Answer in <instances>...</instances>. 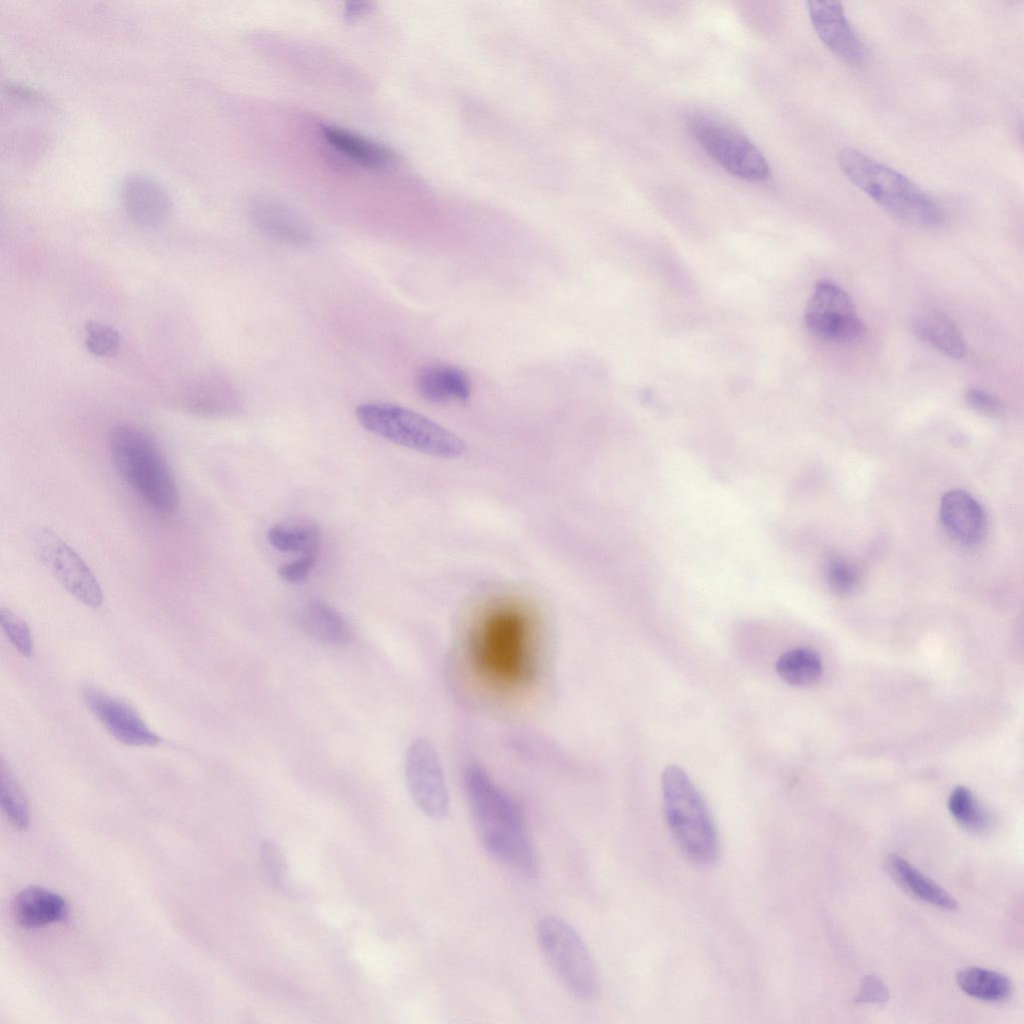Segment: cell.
<instances>
[{"label":"cell","instance_id":"obj_1","mask_svg":"<svg viewBox=\"0 0 1024 1024\" xmlns=\"http://www.w3.org/2000/svg\"><path fill=\"white\" fill-rule=\"evenodd\" d=\"M465 790L485 850L521 874L535 876L537 858L519 805L478 765L466 770Z\"/></svg>","mask_w":1024,"mask_h":1024},{"label":"cell","instance_id":"obj_2","mask_svg":"<svg viewBox=\"0 0 1024 1024\" xmlns=\"http://www.w3.org/2000/svg\"><path fill=\"white\" fill-rule=\"evenodd\" d=\"M845 175L895 219L919 228L944 223L941 206L918 185L897 170L850 147L838 153Z\"/></svg>","mask_w":1024,"mask_h":1024},{"label":"cell","instance_id":"obj_3","mask_svg":"<svg viewBox=\"0 0 1024 1024\" xmlns=\"http://www.w3.org/2000/svg\"><path fill=\"white\" fill-rule=\"evenodd\" d=\"M109 450L120 476L150 507L161 513L177 509L174 477L147 433L130 425L116 426L109 435Z\"/></svg>","mask_w":1024,"mask_h":1024},{"label":"cell","instance_id":"obj_4","mask_svg":"<svg viewBox=\"0 0 1024 1024\" xmlns=\"http://www.w3.org/2000/svg\"><path fill=\"white\" fill-rule=\"evenodd\" d=\"M661 785L665 817L678 846L696 864H713L720 849L717 831L689 776L681 767L668 765Z\"/></svg>","mask_w":1024,"mask_h":1024},{"label":"cell","instance_id":"obj_5","mask_svg":"<svg viewBox=\"0 0 1024 1024\" xmlns=\"http://www.w3.org/2000/svg\"><path fill=\"white\" fill-rule=\"evenodd\" d=\"M355 415L371 433L430 456L457 458L467 449L465 442L451 431L400 405L367 402L356 408Z\"/></svg>","mask_w":1024,"mask_h":1024},{"label":"cell","instance_id":"obj_6","mask_svg":"<svg viewBox=\"0 0 1024 1024\" xmlns=\"http://www.w3.org/2000/svg\"><path fill=\"white\" fill-rule=\"evenodd\" d=\"M541 951L563 985L577 999L594 998L598 977L592 956L577 931L564 920L545 916L537 924Z\"/></svg>","mask_w":1024,"mask_h":1024},{"label":"cell","instance_id":"obj_7","mask_svg":"<svg viewBox=\"0 0 1024 1024\" xmlns=\"http://www.w3.org/2000/svg\"><path fill=\"white\" fill-rule=\"evenodd\" d=\"M690 133L705 152L732 175L749 181H763L770 175L769 164L758 147L723 118L695 112L687 120Z\"/></svg>","mask_w":1024,"mask_h":1024},{"label":"cell","instance_id":"obj_8","mask_svg":"<svg viewBox=\"0 0 1024 1024\" xmlns=\"http://www.w3.org/2000/svg\"><path fill=\"white\" fill-rule=\"evenodd\" d=\"M526 624L517 611L501 609L485 621L478 638L479 659L495 677L514 681L526 666Z\"/></svg>","mask_w":1024,"mask_h":1024},{"label":"cell","instance_id":"obj_9","mask_svg":"<svg viewBox=\"0 0 1024 1024\" xmlns=\"http://www.w3.org/2000/svg\"><path fill=\"white\" fill-rule=\"evenodd\" d=\"M35 553L59 583L82 604L98 608L103 592L98 580L77 552L47 528L32 533Z\"/></svg>","mask_w":1024,"mask_h":1024},{"label":"cell","instance_id":"obj_10","mask_svg":"<svg viewBox=\"0 0 1024 1024\" xmlns=\"http://www.w3.org/2000/svg\"><path fill=\"white\" fill-rule=\"evenodd\" d=\"M804 321L814 335L824 340L850 342L861 338L865 331L851 297L830 280L816 283Z\"/></svg>","mask_w":1024,"mask_h":1024},{"label":"cell","instance_id":"obj_11","mask_svg":"<svg viewBox=\"0 0 1024 1024\" xmlns=\"http://www.w3.org/2000/svg\"><path fill=\"white\" fill-rule=\"evenodd\" d=\"M405 776L417 807L430 818H444L449 809L447 786L438 754L428 740L416 738L410 743Z\"/></svg>","mask_w":1024,"mask_h":1024},{"label":"cell","instance_id":"obj_12","mask_svg":"<svg viewBox=\"0 0 1024 1024\" xmlns=\"http://www.w3.org/2000/svg\"><path fill=\"white\" fill-rule=\"evenodd\" d=\"M807 11L818 37L830 51L851 65L865 61L867 48L849 23L841 2L811 0Z\"/></svg>","mask_w":1024,"mask_h":1024},{"label":"cell","instance_id":"obj_13","mask_svg":"<svg viewBox=\"0 0 1024 1024\" xmlns=\"http://www.w3.org/2000/svg\"><path fill=\"white\" fill-rule=\"evenodd\" d=\"M84 700L106 730L131 746H156L160 738L148 728L134 708L96 689L88 688Z\"/></svg>","mask_w":1024,"mask_h":1024},{"label":"cell","instance_id":"obj_14","mask_svg":"<svg viewBox=\"0 0 1024 1024\" xmlns=\"http://www.w3.org/2000/svg\"><path fill=\"white\" fill-rule=\"evenodd\" d=\"M249 217L260 233L280 243L304 246L313 240V230L307 219L276 199H254L249 206Z\"/></svg>","mask_w":1024,"mask_h":1024},{"label":"cell","instance_id":"obj_15","mask_svg":"<svg viewBox=\"0 0 1024 1024\" xmlns=\"http://www.w3.org/2000/svg\"><path fill=\"white\" fill-rule=\"evenodd\" d=\"M940 521L946 533L964 547H975L985 536L987 520L980 503L960 489L945 493L940 503Z\"/></svg>","mask_w":1024,"mask_h":1024},{"label":"cell","instance_id":"obj_16","mask_svg":"<svg viewBox=\"0 0 1024 1024\" xmlns=\"http://www.w3.org/2000/svg\"><path fill=\"white\" fill-rule=\"evenodd\" d=\"M122 199L128 217L141 227L161 225L171 209L167 191L160 183L144 175H133L126 179Z\"/></svg>","mask_w":1024,"mask_h":1024},{"label":"cell","instance_id":"obj_17","mask_svg":"<svg viewBox=\"0 0 1024 1024\" xmlns=\"http://www.w3.org/2000/svg\"><path fill=\"white\" fill-rule=\"evenodd\" d=\"M12 914L21 927L31 929L67 919L69 907L58 893L40 886H29L14 896Z\"/></svg>","mask_w":1024,"mask_h":1024},{"label":"cell","instance_id":"obj_18","mask_svg":"<svg viewBox=\"0 0 1024 1024\" xmlns=\"http://www.w3.org/2000/svg\"><path fill=\"white\" fill-rule=\"evenodd\" d=\"M416 390L425 400L433 403L465 401L471 394V382L460 368L447 364L423 367L415 379Z\"/></svg>","mask_w":1024,"mask_h":1024},{"label":"cell","instance_id":"obj_19","mask_svg":"<svg viewBox=\"0 0 1024 1024\" xmlns=\"http://www.w3.org/2000/svg\"><path fill=\"white\" fill-rule=\"evenodd\" d=\"M321 133L338 153L365 169H382L394 159L392 151L384 145L341 127L322 125Z\"/></svg>","mask_w":1024,"mask_h":1024},{"label":"cell","instance_id":"obj_20","mask_svg":"<svg viewBox=\"0 0 1024 1024\" xmlns=\"http://www.w3.org/2000/svg\"><path fill=\"white\" fill-rule=\"evenodd\" d=\"M300 628L314 640L327 645H345L352 639L346 619L328 603L314 599L304 604L297 614Z\"/></svg>","mask_w":1024,"mask_h":1024},{"label":"cell","instance_id":"obj_21","mask_svg":"<svg viewBox=\"0 0 1024 1024\" xmlns=\"http://www.w3.org/2000/svg\"><path fill=\"white\" fill-rule=\"evenodd\" d=\"M887 867L892 877L910 894L944 910H955V899L937 883L923 875L899 855H890Z\"/></svg>","mask_w":1024,"mask_h":1024},{"label":"cell","instance_id":"obj_22","mask_svg":"<svg viewBox=\"0 0 1024 1024\" xmlns=\"http://www.w3.org/2000/svg\"><path fill=\"white\" fill-rule=\"evenodd\" d=\"M267 540L281 552L318 555L321 533L312 520L297 518L273 525L267 532Z\"/></svg>","mask_w":1024,"mask_h":1024},{"label":"cell","instance_id":"obj_23","mask_svg":"<svg viewBox=\"0 0 1024 1024\" xmlns=\"http://www.w3.org/2000/svg\"><path fill=\"white\" fill-rule=\"evenodd\" d=\"M915 334L943 354L960 359L966 354V344L958 328L939 312H926L913 324Z\"/></svg>","mask_w":1024,"mask_h":1024},{"label":"cell","instance_id":"obj_24","mask_svg":"<svg viewBox=\"0 0 1024 1024\" xmlns=\"http://www.w3.org/2000/svg\"><path fill=\"white\" fill-rule=\"evenodd\" d=\"M187 405L198 414L225 415L237 409L238 397L226 380L212 376L196 383Z\"/></svg>","mask_w":1024,"mask_h":1024},{"label":"cell","instance_id":"obj_25","mask_svg":"<svg viewBox=\"0 0 1024 1024\" xmlns=\"http://www.w3.org/2000/svg\"><path fill=\"white\" fill-rule=\"evenodd\" d=\"M956 981L966 994L987 1002L1002 1001L1012 991V983L1006 975L980 967L959 971Z\"/></svg>","mask_w":1024,"mask_h":1024},{"label":"cell","instance_id":"obj_26","mask_svg":"<svg viewBox=\"0 0 1024 1024\" xmlns=\"http://www.w3.org/2000/svg\"><path fill=\"white\" fill-rule=\"evenodd\" d=\"M819 655L808 648H794L784 652L776 661L778 676L793 686H809L818 681L822 674Z\"/></svg>","mask_w":1024,"mask_h":1024},{"label":"cell","instance_id":"obj_27","mask_svg":"<svg viewBox=\"0 0 1024 1024\" xmlns=\"http://www.w3.org/2000/svg\"><path fill=\"white\" fill-rule=\"evenodd\" d=\"M948 809L956 822L970 832L982 833L991 826L990 814L966 787L959 786L951 792Z\"/></svg>","mask_w":1024,"mask_h":1024},{"label":"cell","instance_id":"obj_28","mask_svg":"<svg viewBox=\"0 0 1024 1024\" xmlns=\"http://www.w3.org/2000/svg\"><path fill=\"white\" fill-rule=\"evenodd\" d=\"M0 805L10 822L19 830L29 826L30 813L26 796L4 763L0 768Z\"/></svg>","mask_w":1024,"mask_h":1024},{"label":"cell","instance_id":"obj_29","mask_svg":"<svg viewBox=\"0 0 1024 1024\" xmlns=\"http://www.w3.org/2000/svg\"><path fill=\"white\" fill-rule=\"evenodd\" d=\"M261 871L267 884L277 890L287 888V865L281 847L272 839L266 838L259 845Z\"/></svg>","mask_w":1024,"mask_h":1024},{"label":"cell","instance_id":"obj_30","mask_svg":"<svg viewBox=\"0 0 1024 1024\" xmlns=\"http://www.w3.org/2000/svg\"><path fill=\"white\" fill-rule=\"evenodd\" d=\"M118 331L105 323L90 321L85 325V347L90 354L107 358L114 356L120 348Z\"/></svg>","mask_w":1024,"mask_h":1024},{"label":"cell","instance_id":"obj_31","mask_svg":"<svg viewBox=\"0 0 1024 1024\" xmlns=\"http://www.w3.org/2000/svg\"><path fill=\"white\" fill-rule=\"evenodd\" d=\"M825 577L830 589L841 596L854 593L859 585V577L854 567L839 556H832L827 560Z\"/></svg>","mask_w":1024,"mask_h":1024},{"label":"cell","instance_id":"obj_32","mask_svg":"<svg viewBox=\"0 0 1024 1024\" xmlns=\"http://www.w3.org/2000/svg\"><path fill=\"white\" fill-rule=\"evenodd\" d=\"M0 624L15 648L23 656H30L33 652V641L26 622L10 609L1 607Z\"/></svg>","mask_w":1024,"mask_h":1024},{"label":"cell","instance_id":"obj_33","mask_svg":"<svg viewBox=\"0 0 1024 1024\" xmlns=\"http://www.w3.org/2000/svg\"><path fill=\"white\" fill-rule=\"evenodd\" d=\"M965 400L974 411L985 416L997 417L1003 412V406L995 396L978 388L968 389Z\"/></svg>","mask_w":1024,"mask_h":1024},{"label":"cell","instance_id":"obj_34","mask_svg":"<svg viewBox=\"0 0 1024 1024\" xmlns=\"http://www.w3.org/2000/svg\"><path fill=\"white\" fill-rule=\"evenodd\" d=\"M317 558L316 554L303 555L297 560L283 564L278 569L279 577L288 583H301L311 573Z\"/></svg>","mask_w":1024,"mask_h":1024},{"label":"cell","instance_id":"obj_35","mask_svg":"<svg viewBox=\"0 0 1024 1024\" xmlns=\"http://www.w3.org/2000/svg\"><path fill=\"white\" fill-rule=\"evenodd\" d=\"M888 998L889 992L885 983L875 975H866L860 982L859 990L854 1000L860 1003L882 1004Z\"/></svg>","mask_w":1024,"mask_h":1024},{"label":"cell","instance_id":"obj_36","mask_svg":"<svg viewBox=\"0 0 1024 1024\" xmlns=\"http://www.w3.org/2000/svg\"><path fill=\"white\" fill-rule=\"evenodd\" d=\"M372 6L373 4L370 2H349L345 5L344 17L347 21H356L367 15L372 10Z\"/></svg>","mask_w":1024,"mask_h":1024}]
</instances>
